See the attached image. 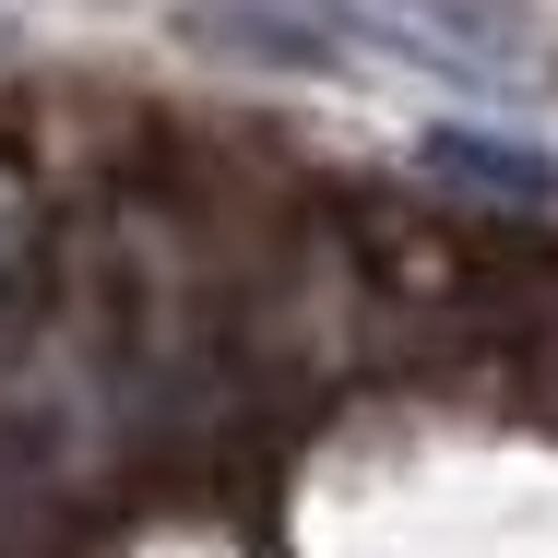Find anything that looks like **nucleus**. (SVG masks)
<instances>
[{
    "label": "nucleus",
    "mask_w": 558,
    "mask_h": 558,
    "mask_svg": "<svg viewBox=\"0 0 558 558\" xmlns=\"http://www.w3.org/2000/svg\"><path fill=\"white\" fill-rule=\"evenodd\" d=\"M333 36H368L392 60H428L451 84H499V96H547V48L499 12V0H310Z\"/></svg>",
    "instance_id": "obj_1"
},
{
    "label": "nucleus",
    "mask_w": 558,
    "mask_h": 558,
    "mask_svg": "<svg viewBox=\"0 0 558 558\" xmlns=\"http://www.w3.org/2000/svg\"><path fill=\"white\" fill-rule=\"evenodd\" d=\"M48 298H60V226H48V191L0 155V368L36 344Z\"/></svg>",
    "instance_id": "obj_2"
},
{
    "label": "nucleus",
    "mask_w": 558,
    "mask_h": 558,
    "mask_svg": "<svg viewBox=\"0 0 558 558\" xmlns=\"http://www.w3.org/2000/svg\"><path fill=\"white\" fill-rule=\"evenodd\" d=\"M428 179H451L463 203H511V215H535L558 191V167L535 143H487V131H428Z\"/></svg>",
    "instance_id": "obj_3"
}]
</instances>
